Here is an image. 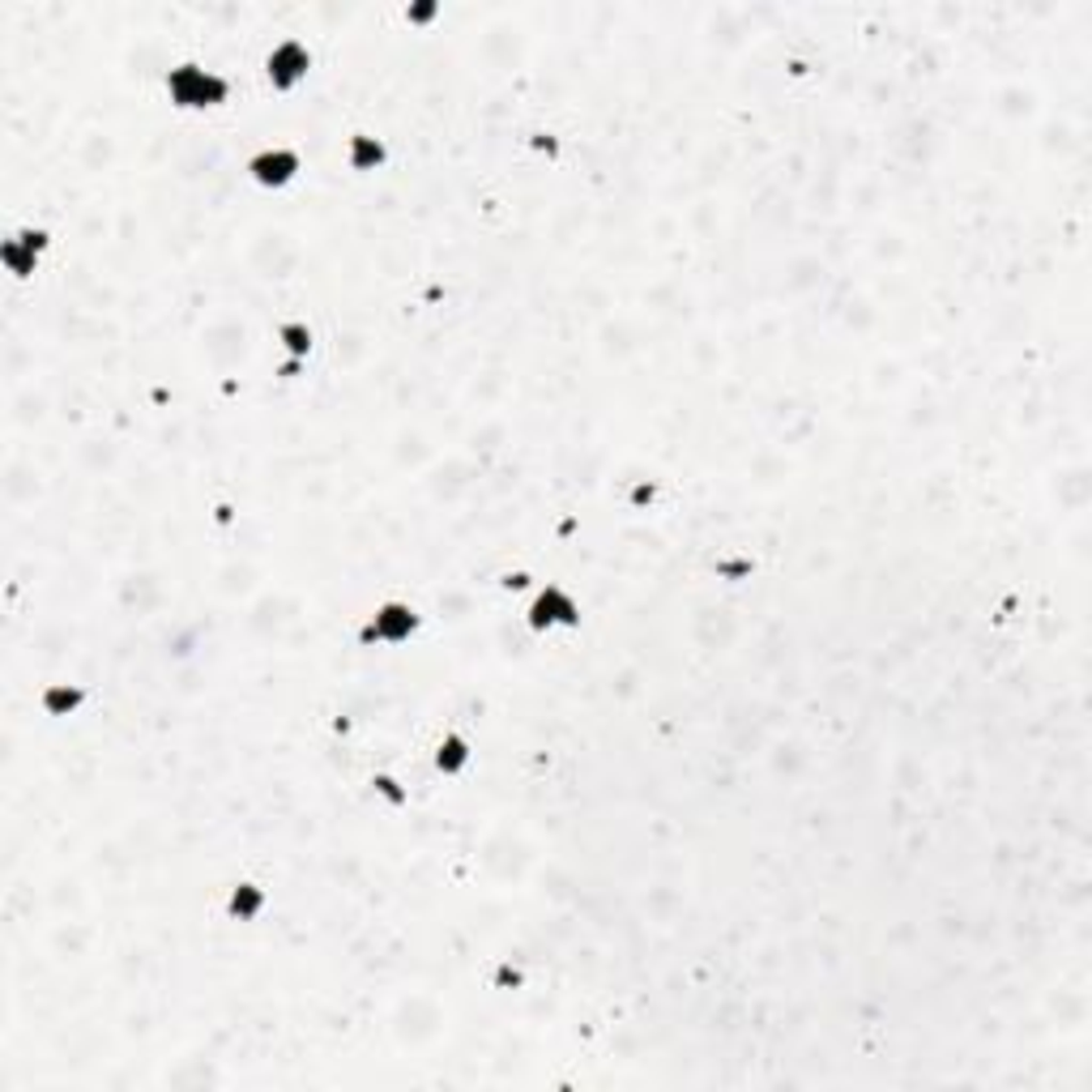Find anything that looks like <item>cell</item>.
Segmentation results:
<instances>
[{
    "instance_id": "obj_1",
    "label": "cell",
    "mask_w": 1092,
    "mask_h": 1092,
    "mask_svg": "<svg viewBox=\"0 0 1092 1092\" xmlns=\"http://www.w3.org/2000/svg\"><path fill=\"white\" fill-rule=\"evenodd\" d=\"M167 95L184 111H210V107H222L231 99V81L214 69H206V64L184 60L167 73Z\"/></svg>"
},
{
    "instance_id": "obj_2",
    "label": "cell",
    "mask_w": 1092,
    "mask_h": 1092,
    "mask_svg": "<svg viewBox=\"0 0 1092 1092\" xmlns=\"http://www.w3.org/2000/svg\"><path fill=\"white\" fill-rule=\"evenodd\" d=\"M418 632V611L410 601H381L371 611L367 628H363V644H406Z\"/></svg>"
},
{
    "instance_id": "obj_3",
    "label": "cell",
    "mask_w": 1092,
    "mask_h": 1092,
    "mask_svg": "<svg viewBox=\"0 0 1092 1092\" xmlns=\"http://www.w3.org/2000/svg\"><path fill=\"white\" fill-rule=\"evenodd\" d=\"M576 623H581V601H576L568 589H560V585L538 589V597L529 601V628L533 632L576 628Z\"/></svg>"
},
{
    "instance_id": "obj_4",
    "label": "cell",
    "mask_w": 1092,
    "mask_h": 1092,
    "mask_svg": "<svg viewBox=\"0 0 1092 1092\" xmlns=\"http://www.w3.org/2000/svg\"><path fill=\"white\" fill-rule=\"evenodd\" d=\"M307 69H311V52L299 39H282V43H274V52L265 56V73H270L274 91H295L307 77Z\"/></svg>"
},
{
    "instance_id": "obj_5",
    "label": "cell",
    "mask_w": 1092,
    "mask_h": 1092,
    "mask_svg": "<svg viewBox=\"0 0 1092 1092\" xmlns=\"http://www.w3.org/2000/svg\"><path fill=\"white\" fill-rule=\"evenodd\" d=\"M303 159L295 150H286V146H270V150H261L248 159V175L261 184V188H286L299 175Z\"/></svg>"
},
{
    "instance_id": "obj_6",
    "label": "cell",
    "mask_w": 1092,
    "mask_h": 1092,
    "mask_svg": "<svg viewBox=\"0 0 1092 1092\" xmlns=\"http://www.w3.org/2000/svg\"><path fill=\"white\" fill-rule=\"evenodd\" d=\"M48 248V231L43 227H21L5 239V248H0V261H5V270L13 278H31L35 265H39V252Z\"/></svg>"
},
{
    "instance_id": "obj_7",
    "label": "cell",
    "mask_w": 1092,
    "mask_h": 1092,
    "mask_svg": "<svg viewBox=\"0 0 1092 1092\" xmlns=\"http://www.w3.org/2000/svg\"><path fill=\"white\" fill-rule=\"evenodd\" d=\"M470 760H474L470 739H465V734H457V730L444 734L440 747H436V768H440L444 777H457V772L470 768Z\"/></svg>"
},
{
    "instance_id": "obj_8",
    "label": "cell",
    "mask_w": 1092,
    "mask_h": 1092,
    "mask_svg": "<svg viewBox=\"0 0 1092 1092\" xmlns=\"http://www.w3.org/2000/svg\"><path fill=\"white\" fill-rule=\"evenodd\" d=\"M385 159H389V150L381 137H371V132H354L350 146H346L350 171H376V167H385Z\"/></svg>"
},
{
    "instance_id": "obj_9",
    "label": "cell",
    "mask_w": 1092,
    "mask_h": 1092,
    "mask_svg": "<svg viewBox=\"0 0 1092 1092\" xmlns=\"http://www.w3.org/2000/svg\"><path fill=\"white\" fill-rule=\"evenodd\" d=\"M39 704H43L48 717H73V712L85 704V692L77 683H48L43 687V696H39Z\"/></svg>"
},
{
    "instance_id": "obj_10",
    "label": "cell",
    "mask_w": 1092,
    "mask_h": 1092,
    "mask_svg": "<svg viewBox=\"0 0 1092 1092\" xmlns=\"http://www.w3.org/2000/svg\"><path fill=\"white\" fill-rule=\"evenodd\" d=\"M265 901H270V897H265L261 883H235L231 887V901H227V913H231L235 922H256Z\"/></svg>"
},
{
    "instance_id": "obj_11",
    "label": "cell",
    "mask_w": 1092,
    "mask_h": 1092,
    "mask_svg": "<svg viewBox=\"0 0 1092 1092\" xmlns=\"http://www.w3.org/2000/svg\"><path fill=\"white\" fill-rule=\"evenodd\" d=\"M278 342H282V350L291 354V359H303V363H307V354H311V329H307L303 321H286V325H278Z\"/></svg>"
},
{
    "instance_id": "obj_12",
    "label": "cell",
    "mask_w": 1092,
    "mask_h": 1092,
    "mask_svg": "<svg viewBox=\"0 0 1092 1092\" xmlns=\"http://www.w3.org/2000/svg\"><path fill=\"white\" fill-rule=\"evenodd\" d=\"M371 786H376V794H381L385 802H393V807H406V802H410V794L401 790V782H397V777H389V772H376Z\"/></svg>"
},
{
    "instance_id": "obj_13",
    "label": "cell",
    "mask_w": 1092,
    "mask_h": 1092,
    "mask_svg": "<svg viewBox=\"0 0 1092 1092\" xmlns=\"http://www.w3.org/2000/svg\"><path fill=\"white\" fill-rule=\"evenodd\" d=\"M500 986H521V969H512V965H500V977H496Z\"/></svg>"
},
{
    "instance_id": "obj_14",
    "label": "cell",
    "mask_w": 1092,
    "mask_h": 1092,
    "mask_svg": "<svg viewBox=\"0 0 1092 1092\" xmlns=\"http://www.w3.org/2000/svg\"><path fill=\"white\" fill-rule=\"evenodd\" d=\"M436 13H440L436 5H414V9H406V17H410V21H432Z\"/></svg>"
}]
</instances>
